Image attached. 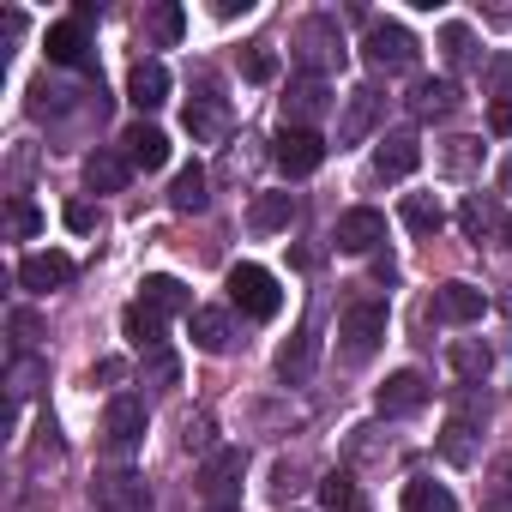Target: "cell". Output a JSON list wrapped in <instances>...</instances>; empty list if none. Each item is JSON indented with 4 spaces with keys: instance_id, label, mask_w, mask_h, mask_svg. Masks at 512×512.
<instances>
[{
    "instance_id": "obj_11",
    "label": "cell",
    "mask_w": 512,
    "mask_h": 512,
    "mask_svg": "<svg viewBox=\"0 0 512 512\" xmlns=\"http://www.w3.org/2000/svg\"><path fill=\"white\" fill-rule=\"evenodd\" d=\"M139 308H151L157 320H175V314H199L193 308V290L181 284V278H169V272H151V278H139Z\"/></svg>"
},
{
    "instance_id": "obj_35",
    "label": "cell",
    "mask_w": 512,
    "mask_h": 512,
    "mask_svg": "<svg viewBox=\"0 0 512 512\" xmlns=\"http://www.w3.org/2000/svg\"><path fill=\"white\" fill-rule=\"evenodd\" d=\"M452 368H458V380H482V374L494 368V356H488V344L458 338V344H452Z\"/></svg>"
},
{
    "instance_id": "obj_20",
    "label": "cell",
    "mask_w": 512,
    "mask_h": 512,
    "mask_svg": "<svg viewBox=\"0 0 512 512\" xmlns=\"http://www.w3.org/2000/svg\"><path fill=\"white\" fill-rule=\"evenodd\" d=\"M49 61L55 67H85L91 61V43H85V25L79 19H61V25H49Z\"/></svg>"
},
{
    "instance_id": "obj_18",
    "label": "cell",
    "mask_w": 512,
    "mask_h": 512,
    "mask_svg": "<svg viewBox=\"0 0 512 512\" xmlns=\"http://www.w3.org/2000/svg\"><path fill=\"white\" fill-rule=\"evenodd\" d=\"M121 145H127V163H133V169H163V163H169V133L151 127V121H133V127L121 133Z\"/></svg>"
},
{
    "instance_id": "obj_4",
    "label": "cell",
    "mask_w": 512,
    "mask_h": 512,
    "mask_svg": "<svg viewBox=\"0 0 512 512\" xmlns=\"http://www.w3.org/2000/svg\"><path fill=\"white\" fill-rule=\"evenodd\" d=\"M338 338H344V356L350 362H368L386 344V308L380 302H350L344 320H338Z\"/></svg>"
},
{
    "instance_id": "obj_44",
    "label": "cell",
    "mask_w": 512,
    "mask_h": 512,
    "mask_svg": "<svg viewBox=\"0 0 512 512\" xmlns=\"http://www.w3.org/2000/svg\"><path fill=\"white\" fill-rule=\"evenodd\" d=\"M91 223H97V211H91L85 199H73V205H67V229H73V235H85Z\"/></svg>"
},
{
    "instance_id": "obj_34",
    "label": "cell",
    "mask_w": 512,
    "mask_h": 512,
    "mask_svg": "<svg viewBox=\"0 0 512 512\" xmlns=\"http://www.w3.org/2000/svg\"><path fill=\"white\" fill-rule=\"evenodd\" d=\"M440 55H446V67H470L476 61V37H470V25H440Z\"/></svg>"
},
{
    "instance_id": "obj_26",
    "label": "cell",
    "mask_w": 512,
    "mask_h": 512,
    "mask_svg": "<svg viewBox=\"0 0 512 512\" xmlns=\"http://www.w3.org/2000/svg\"><path fill=\"white\" fill-rule=\"evenodd\" d=\"M121 332H127V344H133L139 356H151V350H163V320H157L151 308H139V302H133V308L121 314Z\"/></svg>"
},
{
    "instance_id": "obj_47",
    "label": "cell",
    "mask_w": 512,
    "mask_h": 512,
    "mask_svg": "<svg viewBox=\"0 0 512 512\" xmlns=\"http://www.w3.org/2000/svg\"><path fill=\"white\" fill-rule=\"evenodd\" d=\"M247 7H253V0H211V13H217V19H241Z\"/></svg>"
},
{
    "instance_id": "obj_52",
    "label": "cell",
    "mask_w": 512,
    "mask_h": 512,
    "mask_svg": "<svg viewBox=\"0 0 512 512\" xmlns=\"http://www.w3.org/2000/svg\"><path fill=\"white\" fill-rule=\"evenodd\" d=\"M506 314H512V296H506Z\"/></svg>"
},
{
    "instance_id": "obj_40",
    "label": "cell",
    "mask_w": 512,
    "mask_h": 512,
    "mask_svg": "<svg viewBox=\"0 0 512 512\" xmlns=\"http://www.w3.org/2000/svg\"><path fill=\"white\" fill-rule=\"evenodd\" d=\"M458 223H464V235H470V241H482V229L494 223V205H482V199H464V205H458Z\"/></svg>"
},
{
    "instance_id": "obj_5",
    "label": "cell",
    "mask_w": 512,
    "mask_h": 512,
    "mask_svg": "<svg viewBox=\"0 0 512 512\" xmlns=\"http://www.w3.org/2000/svg\"><path fill=\"white\" fill-rule=\"evenodd\" d=\"M272 163H278L290 181H302V175H314V169L326 163V139H320L314 127H284V133L272 139Z\"/></svg>"
},
{
    "instance_id": "obj_51",
    "label": "cell",
    "mask_w": 512,
    "mask_h": 512,
    "mask_svg": "<svg viewBox=\"0 0 512 512\" xmlns=\"http://www.w3.org/2000/svg\"><path fill=\"white\" fill-rule=\"evenodd\" d=\"M211 512H241V506H211Z\"/></svg>"
},
{
    "instance_id": "obj_37",
    "label": "cell",
    "mask_w": 512,
    "mask_h": 512,
    "mask_svg": "<svg viewBox=\"0 0 512 512\" xmlns=\"http://www.w3.org/2000/svg\"><path fill=\"white\" fill-rule=\"evenodd\" d=\"M440 163H446V175H470V169L482 163V145H476V139H446Z\"/></svg>"
},
{
    "instance_id": "obj_10",
    "label": "cell",
    "mask_w": 512,
    "mask_h": 512,
    "mask_svg": "<svg viewBox=\"0 0 512 512\" xmlns=\"http://www.w3.org/2000/svg\"><path fill=\"white\" fill-rule=\"evenodd\" d=\"M145 398H133V392H115L109 398V410H103V434H109V446L115 452H133L139 440H145Z\"/></svg>"
},
{
    "instance_id": "obj_38",
    "label": "cell",
    "mask_w": 512,
    "mask_h": 512,
    "mask_svg": "<svg viewBox=\"0 0 512 512\" xmlns=\"http://www.w3.org/2000/svg\"><path fill=\"white\" fill-rule=\"evenodd\" d=\"M43 380H49V368H43L37 356H19V362H13V374H7V386H13V398H31V392H37Z\"/></svg>"
},
{
    "instance_id": "obj_29",
    "label": "cell",
    "mask_w": 512,
    "mask_h": 512,
    "mask_svg": "<svg viewBox=\"0 0 512 512\" xmlns=\"http://www.w3.org/2000/svg\"><path fill=\"white\" fill-rule=\"evenodd\" d=\"M440 458H446V464H476V422L446 416V428H440Z\"/></svg>"
},
{
    "instance_id": "obj_19",
    "label": "cell",
    "mask_w": 512,
    "mask_h": 512,
    "mask_svg": "<svg viewBox=\"0 0 512 512\" xmlns=\"http://www.w3.org/2000/svg\"><path fill=\"white\" fill-rule=\"evenodd\" d=\"M458 109V85L452 79H416L410 85V115L416 121H440V115H452Z\"/></svg>"
},
{
    "instance_id": "obj_2",
    "label": "cell",
    "mask_w": 512,
    "mask_h": 512,
    "mask_svg": "<svg viewBox=\"0 0 512 512\" xmlns=\"http://www.w3.org/2000/svg\"><path fill=\"white\" fill-rule=\"evenodd\" d=\"M362 61H368L374 73H410V67H416V37H410L398 19H368Z\"/></svg>"
},
{
    "instance_id": "obj_22",
    "label": "cell",
    "mask_w": 512,
    "mask_h": 512,
    "mask_svg": "<svg viewBox=\"0 0 512 512\" xmlns=\"http://www.w3.org/2000/svg\"><path fill=\"white\" fill-rule=\"evenodd\" d=\"M314 362H320V338H314V326H302V332L278 350V374L296 386V380H308V374H314Z\"/></svg>"
},
{
    "instance_id": "obj_24",
    "label": "cell",
    "mask_w": 512,
    "mask_h": 512,
    "mask_svg": "<svg viewBox=\"0 0 512 512\" xmlns=\"http://www.w3.org/2000/svg\"><path fill=\"white\" fill-rule=\"evenodd\" d=\"M187 326H193V344H199L205 356H223V350L235 344V332H229V314H223V308H199Z\"/></svg>"
},
{
    "instance_id": "obj_32",
    "label": "cell",
    "mask_w": 512,
    "mask_h": 512,
    "mask_svg": "<svg viewBox=\"0 0 512 512\" xmlns=\"http://www.w3.org/2000/svg\"><path fill=\"white\" fill-rule=\"evenodd\" d=\"M181 31H187V13L175 7V0H163V7H151V13H145V37H151V43H163V49H169V43H181Z\"/></svg>"
},
{
    "instance_id": "obj_28",
    "label": "cell",
    "mask_w": 512,
    "mask_h": 512,
    "mask_svg": "<svg viewBox=\"0 0 512 512\" xmlns=\"http://www.w3.org/2000/svg\"><path fill=\"white\" fill-rule=\"evenodd\" d=\"M205 169L199 163H187L181 175H175V187H169V211H181V217H193V211H205Z\"/></svg>"
},
{
    "instance_id": "obj_21",
    "label": "cell",
    "mask_w": 512,
    "mask_h": 512,
    "mask_svg": "<svg viewBox=\"0 0 512 512\" xmlns=\"http://www.w3.org/2000/svg\"><path fill=\"white\" fill-rule=\"evenodd\" d=\"M127 175H133V163H127L121 151H91V157H85V187H91V193H121Z\"/></svg>"
},
{
    "instance_id": "obj_33",
    "label": "cell",
    "mask_w": 512,
    "mask_h": 512,
    "mask_svg": "<svg viewBox=\"0 0 512 512\" xmlns=\"http://www.w3.org/2000/svg\"><path fill=\"white\" fill-rule=\"evenodd\" d=\"M320 506L326 512H356V476L350 470H326L320 476Z\"/></svg>"
},
{
    "instance_id": "obj_14",
    "label": "cell",
    "mask_w": 512,
    "mask_h": 512,
    "mask_svg": "<svg viewBox=\"0 0 512 512\" xmlns=\"http://www.w3.org/2000/svg\"><path fill=\"white\" fill-rule=\"evenodd\" d=\"M416 163H422V139L416 133H386L380 151H374V175L380 181H404V175H416Z\"/></svg>"
},
{
    "instance_id": "obj_42",
    "label": "cell",
    "mask_w": 512,
    "mask_h": 512,
    "mask_svg": "<svg viewBox=\"0 0 512 512\" xmlns=\"http://www.w3.org/2000/svg\"><path fill=\"white\" fill-rule=\"evenodd\" d=\"M488 91H494V103L512 97V55H494V61H488Z\"/></svg>"
},
{
    "instance_id": "obj_7",
    "label": "cell",
    "mask_w": 512,
    "mask_h": 512,
    "mask_svg": "<svg viewBox=\"0 0 512 512\" xmlns=\"http://www.w3.org/2000/svg\"><path fill=\"white\" fill-rule=\"evenodd\" d=\"M91 500H97V512H151V488H145V476H133V470L97 476V482H91Z\"/></svg>"
},
{
    "instance_id": "obj_12",
    "label": "cell",
    "mask_w": 512,
    "mask_h": 512,
    "mask_svg": "<svg viewBox=\"0 0 512 512\" xmlns=\"http://www.w3.org/2000/svg\"><path fill=\"white\" fill-rule=\"evenodd\" d=\"M73 272H79V266L67 260V253H55V247H49V253H25V260H19V284H25L31 296L67 290V284H73Z\"/></svg>"
},
{
    "instance_id": "obj_1",
    "label": "cell",
    "mask_w": 512,
    "mask_h": 512,
    "mask_svg": "<svg viewBox=\"0 0 512 512\" xmlns=\"http://www.w3.org/2000/svg\"><path fill=\"white\" fill-rule=\"evenodd\" d=\"M290 49H296V61L314 73V79H326L332 67H344V31H338V19L332 13H314V19H302L296 25V37H290Z\"/></svg>"
},
{
    "instance_id": "obj_41",
    "label": "cell",
    "mask_w": 512,
    "mask_h": 512,
    "mask_svg": "<svg viewBox=\"0 0 512 512\" xmlns=\"http://www.w3.org/2000/svg\"><path fill=\"white\" fill-rule=\"evenodd\" d=\"M145 380H151V386H175V380H181V362H175L169 350H151V356H145Z\"/></svg>"
},
{
    "instance_id": "obj_48",
    "label": "cell",
    "mask_w": 512,
    "mask_h": 512,
    "mask_svg": "<svg viewBox=\"0 0 512 512\" xmlns=\"http://www.w3.org/2000/svg\"><path fill=\"white\" fill-rule=\"evenodd\" d=\"M13 332H19V344H31V338H37V320L19 308V314H13Z\"/></svg>"
},
{
    "instance_id": "obj_36",
    "label": "cell",
    "mask_w": 512,
    "mask_h": 512,
    "mask_svg": "<svg viewBox=\"0 0 512 512\" xmlns=\"http://www.w3.org/2000/svg\"><path fill=\"white\" fill-rule=\"evenodd\" d=\"M7 229H13V241H31V235L43 229V211H37L25 193H13V199H7Z\"/></svg>"
},
{
    "instance_id": "obj_39",
    "label": "cell",
    "mask_w": 512,
    "mask_h": 512,
    "mask_svg": "<svg viewBox=\"0 0 512 512\" xmlns=\"http://www.w3.org/2000/svg\"><path fill=\"white\" fill-rule=\"evenodd\" d=\"M241 73H247L253 85H272V79H278V55H272L266 43H253V49L241 55Z\"/></svg>"
},
{
    "instance_id": "obj_31",
    "label": "cell",
    "mask_w": 512,
    "mask_h": 512,
    "mask_svg": "<svg viewBox=\"0 0 512 512\" xmlns=\"http://www.w3.org/2000/svg\"><path fill=\"white\" fill-rule=\"evenodd\" d=\"M398 217H404V229H410V235H434V229L446 223V205H440L434 193H410Z\"/></svg>"
},
{
    "instance_id": "obj_23",
    "label": "cell",
    "mask_w": 512,
    "mask_h": 512,
    "mask_svg": "<svg viewBox=\"0 0 512 512\" xmlns=\"http://www.w3.org/2000/svg\"><path fill=\"white\" fill-rule=\"evenodd\" d=\"M290 217H296V199L290 193H260V199H253V211H247L253 235H278V229H290Z\"/></svg>"
},
{
    "instance_id": "obj_27",
    "label": "cell",
    "mask_w": 512,
    "mask_h": 512,
    "mask_svg": "<svg viewBox=\"0 0 512 512\" xmlns=\"http://www.w3.org/2000/svg\"><path fill=\"white\" fill-rule=\"evenodd\" d=\"M404 512H458V500H452V488H446V482L410 476V482H404Z\"/></svg>"
},
{
    "instance_id": "obj_9",
    "label": "cell",
    "mask_w": 512,
    "mask_h": 512,
    "mask_svg": "<svg viewBox=\"0 0 512 512\" xmlns=\"http://www.w3.org/2000/svg\"><path fill=\"white\" fill-rule=\"evenodd\" d=\"M386 241V217L374 211V205H350L344 217H338V229H332V247L338 253H374Z\"/></svg>"
},
{
    "instance_id": "obj_3",
    "label": "cell",
    "mask_w": 512,
    "mask_h": 512,
    "mask_svg": "<svg viewBox=\"0 0 512 512\" xmlns=\"http://www.w3.org/2000/svg\"><path fill=\"white\" fill-rule=\"evenodd\" d=\"M229 302L247 314V320H272L284 308V290L266 266H229Z\"/></svg>"
},
{
    "instance_id": "obj_50",
    "label": "cell",
    "mask_w": 512,
    "mask_h": 512,
    "mask_svg": "<svg viewBox=\"0 0 512 512\" xmlns=\"http://www.w3.org/2000/svg\"><path fill=\"white\" fill-rule=\"evenodd\" d=\"M500 235H506V253H512V217H500Z\"/></svg>"
},
{
    "instance_id": "obj_46",
    "label": "cell",
    "mask_w": 512,
    "mask_h": 512,
    "mask_svg": "<svg viewBox=\"0 0 512 512\" xmlns=\"http://www.w3.org/2000/svg\"><path fill=\"white\" fill-rule=\"evenodd\" d=\"M121 374H127V362H121V356H103V362L91 368V380H103V386H115Z\"/></svg>"
},
{
    "instance_id": "obj_43",
    "label": "cell",
    "mask_w": 512,
    "mask_h": 512,
    "mask_svg": "<svg viewBox=\"0 0 512 512\" xmlns=\"http://www.w3.org/2000/svg\"><path fill=\"white\" fill-rule=\"evenodd\" d=\"M181 440H187V452H205V458H211V452H217V446H211V416H187V434H181Z\"/></svg>"
},
{
    "instance_id": "obj_49",
    "label": "cell",
    "mask_w": 512,
    "mask_h": 512,
    "mask_svg": "<svg viewBox=\"0 0 512 512\" xmlns=\"http://www.w3.org/2000/svg\"><path fill=\"white\" fill-rule=\"evenodd\" d=\"M500 193H512V157L500 163Z\"/></svg>"
},
{
    "instance_id": "obj_25",
    "label": "cell",
    "mask_w": 512,
    "mask_h": 512,
    "mask_svg": "<svg viewBox=\"0 0 512 512\" xmlns=\"http://www.w3.org/2000/svg\"><path fill=\"white\" fill-rule=\"evenodd\" d=\"M181 121H187V133H193V139H217L229 115H223V97H217V91H199V97L187 103V115H181Z\"/></svg>"
},
{
    "instance_id": "obj_15",
    "label": "cell",
    "mask_w": 512,
    "mask_h": 512,
    "mask_svg": "<svg viewBox=\"0 0 512 512\" xmlns=\"http://www.w3.org/2000/svg\"><path fill=\"white\" fill-rule=\"evenodd\" d=\"M482 308H488V296L476 284H440L434 290V320H446V326H476Z\"/></svg>"
},
{
    "instance_id": "obj_8",
    "label": "cell",
    "mask_w": 512,
    "mask_h": 512,
    "mask_svg": "<svg viewBox=\"0 0 512 512\" xmlns=\"http://www.w3.org/2000/svg\"><path fill=\"white\" fill-rule=\"evenodd\" d=\"M380 109H386V97H380V85H356L350 97H344V121H338V151L344 145H362L374 127H380Z\"/></svg>"
},
{
    "instance_id": "obj_30",
    "label": "cell",
    "mask_w": 512,
    "mask_h": 512,
    "mask_svg": "<svg viewBox=\"0 0 512 512\" xmlns=\"http://www.w3.org/2000/svg\"><path fill=\"white\" fill-rule=\"evenodd\" d=\"M482 512H512V452H500L482 476Z\"/></svg>"
},
{
    "instance_id": "obj_13",
    "label": "cell",
    "mask_w": 512,
    "mask_h": 512,
    "mask_svg": "<svg viewBox=\"0 0 512 512\" xmlns=\"http://www.w3.org/2000/svg\"><path fill=\"white\" fill-rule=\"evenodd\" d=\"M332 103H338V97H332V85H326V79H314V73H302V79L290 85V97H284V127H314Z\"/></svg>"
},
{
    "instance_id": "obj_17",
    "label": "cell",
    "mask_w": 512,
    "mask_h": 512,
    "mask_svg": "<svg viewBox=\"0 0 512 512\" xmlns=\"http://www.w3.org/2000/svg\"><path fill=\"white\" fill-rule=\"evenodd\" d=\"M127 103L145 109V115L163 109V103H169V67H163V61H139V67L127 73Z\"/></svg>"
},
{
    "instance_id": "obj_45",
    "label": "cell",
    "mask_w": 512,
    "mask_h": 512,
    "mask_svg": "<svg viewBox=\"0 0 512 512\" xmlns=\"http://www.w3.org/2000/svg\"><path fill=\"white\" fill-rule=\"evenodd\" d=\"M488 127H494L500 139H512V97H506V103H488Z\"/></svg>"
},
{
    "instance_id": "obj_6",
    "label": "cell",
    "mask_w": 512,
    "mask_h": 512,
    "mask_svg": "<svg viewBox=\"0 0 512 512\" xmlns=\"http://www.w3.org/2000/svg\"><path fill=\"white\" fill-rule=\"evenodd\" d=\"M241 470H247V452H241V446H217V452L199 464V494H205L211 506H235Z\"/></svg>"
},
{
    "instance_id": "obj_16",
    "label": "cell",
    "mask_w": 512,
    "mask_h": 512,
    "mask_svg": "<svg viewBox=\"0 0 512 512\" xmlns=\"http://www.w3.org/2000/svg\"><path fill=\"white\" fill-rule=\"evenodd\" d=\"M374 404H380V416H410V410L428 404V380H422L416 368H398V374L374 392Z\"/></svg>"
}]
</instances>
